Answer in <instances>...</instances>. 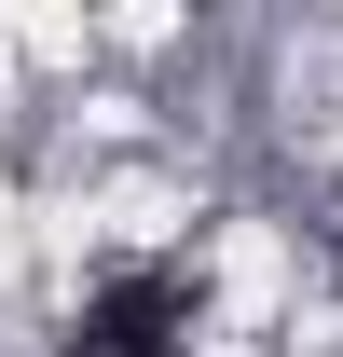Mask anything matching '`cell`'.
Here are the masks:
<instances>
[{"mask_svg": "<svg viewBox=\"0 0 343 357\" xmlns=\"http://www.w3.org/2000/svg\"><path fill=\"white\" fill-rule=\"evenodd\" d=\"M192 330V261H110L69 303V357H178Z\"/></svg>", "mask_w": 343, "mask_h": 357, "instance_id": "1", "label": "cell"}]
</instances>
